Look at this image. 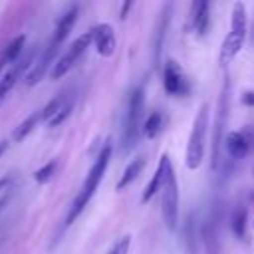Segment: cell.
Wrapping results in <instances>:
<instances>
[{
	"mask_svg": "<svg viewBox=\"0 0 254 254\" xmlns=\"http://www.w3.org/2000/svg\"><path fill=\"white\" fill-rule=\"evenodd\" d=\"M109 159H111V141H107V143L101 147L99 155L95 157V161H93V165H91V169H89V173H87V177H85V181H83V185H81L77 196H75L73 202H71V208H69L67 218H65L67 224H71V222L83 212V208L87 206V202H89L91 196L95 194V190H97V187H99V183H101V179H103V175H105V171H107Z\"/></svg>",
	"mask_w": 254,
	"mask_h": 254,
	"instance_id": "obj_1",
	"label": "cell"
},
{
	"mask_svg": "<svg viewBox=\"0 0 254 254\" xmlns=\"http://www.w3.org/2000/svg\"><path fill=\"white\" fill-rule=\"evenodd\" d=\"M145 107V87L139 85L131 91L125 119H123V131H121V151L129 153L135 149L139 135H141V115Z\"/></svg>",
	"mask_w": 254,
	"mask_h": 254,
	"instance_id": "obj_2",
	"label": "cell"
},
{
	"mask_svg": "<svg viewBox=\"0 0 254 254\" xmlns=\"http://www.w3.org/2000/svg\"><path fill=\"white\" fill-rule=\"evenodd\" d=\"M206 129H208V103H200L192 129L189 133L187 151H185V165L190 171H196L204 161V147H206Z\"/></svg>",
	"mask_w": 254,
	"mask_h": 254,
	"instance_id": "obj_3",
	"label": "cell"
},
{
	"mask_svg": "<svg viewBox=\"0 0 254 254\" xmlns=\"http://www.w3.org/2000/svg\"><path fill=\"white\" fill-rule=\"evenodd\" d=\"M179 179L177 173L171 169L161 189V214L169 232H175L179 228Z\"/></svg>",
	"mask_w": 254,
	"mask_h": 254,
	"instance_id": "obj_4",
	"label": "cell"
},
{
	"mask_svg": "<svg viewBox=\"0 0 254 254\" xmlns=\"http://www.w3.org/2000/svg\"><path fill=\"white\" fill-rule=\"evenodd\" d=\"M228 103H230V81H224V87L220 89V97H218V109H216V117H214V137H212V155H210V167L216 169L220 165V143H222V135L226 129V121H228Z\"/></svg>",
	"mask_w": 254,
	"mask_h": 254,
	"instance_id": "obj_5",
	"label": "cell"
},
{
	"mask_svg": "<svg viewBox=\"0 0 254 254\" xmlns=\"http://www.w3.org/2000/svg\"><path fill=\"white\" fill-rule=\"evenodd\" d=\"M163 87L173 97H185L190 91V81L179 65V62L167 60L163 64Z\"/></svg>",
	"mask_w": 254,
	"mask_h": 254,
	"instance_id": "obj_6",
	"label": "cell"
},
{
	"mask_svg": "<svg viewBox=\"0 0 254 254\" xmlns=\"http://www.w3.org/2000/svg\"><path fill=\"white\" fill-rule=\"evenodd\" d=\"M91 46V34L89 32H85V34H81L71 46H69V50L54 64V67H52V77L54 79H60L62 75H65L75 64H77V60L85 54V50Z\"/></svg>",
	"mask_w": 254,
	"mask_h": 254,
	"instance_id": "obj_7",
	"label": "cell"
},
{
	"mask_svg": "<svg viewBox=\"0 0 254 254\" xmlns=\"http://www.w3.org/2000/svg\"><path fill=\"white\" fill-rule=\"evenodd\" d=\"M89 34H91V44H95V50H97V54L101 58H111L115 54L117 40H115L113 26H109V24H97Z\"/></svg>",
	"mask_w": 254,
	"mask_h": 254,
	"instance_id": "obj_8",
	"label": "cell"
},
{
	"mask_svg": "<svg viewBox=\"0 0 254 254\" xmlns=\"http://www.w3.org/2000/svg\"><path fill=\"white\" fill-rule=\"evenodd\" d=\"M169 22H171V4H165L159 20H157V28L153 34V65L159 67L161 64V54H163V46H165V36L169 30Z\"/></svg>",
	"mask_w": 254,
	"mask_h": 254,
	"instance_id": "obj_9",
	"label": "cell"
},
{
	"mask_svg": "<svg viewBox=\"0 0 254 254\" xmlns=\"http://www.w3.org/2000/svg\"><path fill=\"white\" fill-rule=\"evenodd\" d=\"M171 169H173L171 167V159H169L167 153H163L161 159H159V165H157V169H155V173H153V177H151V181H149V185H147V189H145V192L141 196V202H149L163 189V183H165V179H167Z\"/></svg>",
	"mask_w": 254,
	"mask_h": 254,
	"instance_id": "obj_10",
	"label": "cell"
},
{
	"mask_svg": "<svg viewBox=\"0 0 254 254\" xmlns=\"http://www.w3.org/2000/svg\"><path fill=\"white\" fill-rule=\"evenodd\" d=\"M208 24H210V2L206 0H198L190 6V28L192 32L202 38L208 32Z\"/></svg>",
	"mask_w": 254,
	"mask_h": 254,
	"instance_id": "obj_11",
	"label": "cell"
},
{
	"mask_svg": "<svg viewBox=\"0 0 254 254\" xmlns=\"http://www.w3.org/2000/svg\"><path fill=\"white\" fill-rule=\"evenodd\" d=\"M244 42H246V34H240V32H228L222 46H220V64L226 65L230 64L238 54L240 50L244 48Z\"/></svg>",
	"mask_w": 254,
	"mask_h": 254,
	"instance_id": "obj_12",
	"label": "cell"
},
{
	"mask_svg": "<svg viewBox=\"0 0 254 254\" xmlns=\"http://www.w3.org/2000/svg\"><path fill=\"white\" fill-rule=\"evenodd\" d=\"M56 52H58V46H54V44L50 42V46H48V50L42 54L40 62H38V64L32 67V71L26 75V83H28V85H36V83L44 77V73L48 71V67H50V65H52V62H54Z\"/></svg>",
	"mask_w": 254,
	"mask_h": 254,
	"instance_id": "obj_13",
	"label": "cell"
},
{
	"mask_svg": "<svg viewBox=\"0 0 254 254\" xmlns=\"http://www.w3.org/2000/svg\"><path fill=\"white\" fill-rule=\"evenodd\" d=\"M77 6H71L67 12H64V16L58 20V26H56V34H54V38H52V44L54 46H58L60 48V44L69 36V32H71V28H73V24H75V20H77Z\"/></svg>",
	"mask_w": 254,
	"mask_h": 254,
	"instance_id": "obj_14",
	"label": "cell"
},
{
	"mask_svg": "<svg viewBox=\"0 0 254 254\" xmlns=\"http://www.w3.org/2000/svg\"><path fill=\"white\" fill-rule=\"evenodd\" d=\"M224 149H226V153H228V157H232V159H244L250 151H248V145H246V141H244V137H242V133L240 131H230V133H226V137H224Z\"/></svg>",
	"mask_w": 254,
	"mask_h": 254,
	"instance_id": "obj_15",
	"label": "cell"
},
{
	"mask_svg": "<svg viewBox=\"0 0 254 254\" xmlns=\"http://www.w3.org/2000/svg\"><path fill=\"white\" fill-rule=\"evenodd\" d=\"M198 236L202 240V246H204L206 254H218V236H216V228L210 220H206L198 228Z\"/></svg>",
	"mask_w": 254,
	"mask_h": 254,
	"instance_id": "obj_16",
	"label": "cell"
},
{
	"mask_svg": "<svg viewBox=\"0 0 254 254\" xmlns=\"http://www.w3.org/2000/svg\"><path fill=\"white\" fill-rule=\"evenodd\" d=\"M230 30L232 32H240V34H248V16H246V6L242 2H234L232 4Z\"/></svg>",
	"mask_w": 254,
	"mask_h": 254,
	"instance_id": "obj_17",
	"label": "cell"
},
{
	"mask_svg": "<svg viewBox=\"0 0 254 254\" xmlns=\"http://www.w3.org/2000/svg\"><path fill=\"white\" fill-rule=\"evenodd\" d=\"M143 167H145V159H141V157H137V159H133L127 167H125V171H123V175H121V179L117 181V190H121V189H125V187H129L139 175H141V171H143Z\"/></svg>",
	"mask_w": 254,
	"mask_h": 254,
	"instance_id": "obj_18",
	"label": "cell"
},
{
	"mask_svg": "<svg viewBox=\"0 0 254 254\" xmlns=\"http://www.w3.org/2000/svg\"><path fill=\"white\" fill-rule=\"evenodd\" d=\"M30 65V58H26L24 62H18L8 73H4V77L0 79V99L14 87V83H16V79L20 77V73L24 71V67H28Z\"/></svg>",
	"mask_w": 254,
	"mask_h": 254,
	"instance_id": "obj_19",
	"label": "cell"
},
{
	"mask_svg": "<svg viewBox=\"0 0 254 254\" xmlns=\"http://www.w3.org/2000/svg\"><path fill=\"white\" fill-rule=\"evenodd\" d=\"M163 123H165V115L161 111H153L147 115V119L143 121V127H141V133L147 137V139H153L159 135V131L163 129Z\"/></svg>",
	"mask_w": 254,
	"mask_h": 254,
	"instance_id": "obj_20",
	"label": "cell"
},
{
	"mask_svg": "<svg viewBox=\"0 0 254 254\" xmlns=\"http://www.w3.org/2000/svg\"><path fill=\"white\" fill-rule=\"evenodd\" d=\"M24 44H26V36L22 34V36H18V38H14V42L6 48V52H4V56L0 58V69L4 67V65H8V64H12L20 54H22V50H24Z\"/></svg>",
	"mask_w": 254,
	"mask_h": 254,
	"instance_id": "obj_21",
	"label": "cell"
},
{
	"mask_svg": "<svg viewBox=\"0 0 254 254\" xmlns=\"http://www.w3.org/2000/svg\"><path fill=\"white\" fill-rule=\"evenodd\" d=\"M230 226H232V232L238 236V238H244L246 236V208H236L232 212V218H230Z\"/></svg>",
	"mask_w": 254,
	"mask_h": 254,
	"instance_id": "obj_22",
	"label": "cell"
},
{
	"mask_svg": "<svg viewBox=\"0 0 254 254\" xmlns=\"http://www.w3.org/2000/svg\"><path fill=\"white\" fill-rule=\"evenodd\" d=\"M194 216H189L187 218V224H185V244H187V252L189 254H196V242H194V236L198 234L196 226H194Z\"/></svg>",
	"mask_w": 254,
	"mask_h": 254,
	"instance_id": "obj_23",
	"label": "cell"
},
{
	"mask_svg": "<svg viewBox=\"0 0 254 254\" xmlns=\"http://www.w3.org/2000/svg\"><path fill=\"white\" fill-rule=\"evenodd\" d=\"M38 121H42V119H40V111L32 113L26 121H22V123L16 127V131H14V139H16V141H22V139H24V137H26V135L36 127V123H38Z\"/></svg>",
	"mask_w": 254,
	"mask_h": 254,
	"instance_id": "obj_24",
	"label": "cell"
},
{
	"mask_svg": "<svg viewBox=\"0 0 254 254\" xmlns=\"http://www.w3.org/2000/svg\"><path fill=\"white\" fill-rule=\"evenodd\" d=\"M65 103V97L64 95H58V97H54L52 101H48V105L40 111V119H44V121H50L60 109H62V105Z\"/></svg>",
	"mask_w": 254,
	"mask_h": 254,
	"instance_id": "obj_25",
	"label": "cell"
},
{
	"mask_svg": "<svg viewBox=\"0 0 254 254\" xmlns=\"http://www.w3.org/2000/svg\"><path fill=\"white\" fill-rule=\"evenodd\" d=\"M71 109H73V101H65L64 105H62V109L48 121L50 123V127H58V125H62L67 117H69V113H71Z\"/></svg>",
	"mask_w": 254,
	"mask_h": 254,
	"instance_id": "obj_26",
	"label": "cell"
},
{
	"mask_svg": "<svg viewBox=\"0 0 254 254\" xmlns=\"http://www.w3.org/2000/svg\"><path fill=\"white\" fill-rule=\"evenodd\" d=\"M56 161H50L48 165H44L42 169H38L36 173H34V179L38 181V183H46V181H50L52 177H54V173H56Z\"/></svg>",
	"mask_w": 254,
	"mask_h": 254,
	"instance_id": "obj_27",
	"label": "cell"
},
{
	"mask_svg": "<svg viewBox=\"0 0 254 254\" xmlns=\"http://www.w3.org/2000/svg\"><path fill=\"white\" fill-rule=\"evenodd\" d=\"M129 246H131V236H121V238L117 240V244H115L107 254H127Z\"/></svg>",
	"mask_w": 254,
	"mask_h": 254,
	"instance_id": "obj_28",
	"label": "cell"
},
{
	"mask_svg": "<svg viewBox=\"0 0 254 254\" xmlns=\"http://www.w3.org/2000/svg\"><path fill=\"white\" fill-rule=\"evenodd\" d=\"M240 133H242V137L248 145V151L254 153V125H246L244 129H240Z\"/></svg>",
	"mask_w": 254,
	"mask_h": 254,
	"instance_id": "obj_29",
	"label": "cell"
},
{
	"mask_svg": "<svg viewBox=\"0 0 254 254\" xmlns=\"http://www.w3.org/2000/svg\"><path fill=\"white\" fill-rule=\"evenodd\" d=\"M242 103L246 107H254V91H244L242 93Z\"/></svg>",
	"mask_w": 254,
	"mask_h": 254,
	"instance_id": "obj_30",
	"label": "cell"
},
{
	"mask_svg": "<svg viewBox=\"0 0 254 254\" xmlns=\"http://www.w3.org/2000/svg\"><path fill=\"white\" fill-rule=\"evenodd\" d=\"M12 196H14V190H12V189H10V190H6V194H4L2 198H0V212H2L4 208H6V204H8L10 200H12Z\"/></svg>",
	"mask_w": 254,
	"mask_h": 254,
	"instance_id": "obj_31",
	"label": "cell"
},
{
	"mask_svg": "<svg viewBox=\"0 0 254 254\" xmlns=\"http://www.w3.org/2000/svg\"><path fill=\"white\" fill-rule=\"evenodd\" d=\"M12 189V177H2L0 179V192L2 190H10Z\"/></svg>",
	"mask_w": 254,
	"mask_h": 254,
	"instance_id": "obj_32",
	"label": "cell"
},
{
	"mask_svg": "<svg viewBox=\"0 0 254 254\" xmlns=\"http://www.w3.org/2000/svg\"><path fill=\"white\" fill-rule=\"evenodd\" d=\"M131 6H133V2H123V4H121V12H119V18H121V20H125V18H127V14H129Z\"/></svg>",
	"mask_w": 254,
	"mask_h": 254,
	"instance_id": "obj_33",
	"label": "cell"
},
{
	"mask_svg": "<svg viewBox=\"0 0 254 254\" xmlns=\"http://www.w3.org/2000/svg\"><path fill=\"white\" fill-rule=\"evenodd\" d=\"M6 147H8V141H0V157L4 155V151H6Z\"/></svg>",
	"mask_w": 254,
	"mask_h": 254,
	"instance_id": "obj_34",
	"label": "cell"
}]
</instances>
